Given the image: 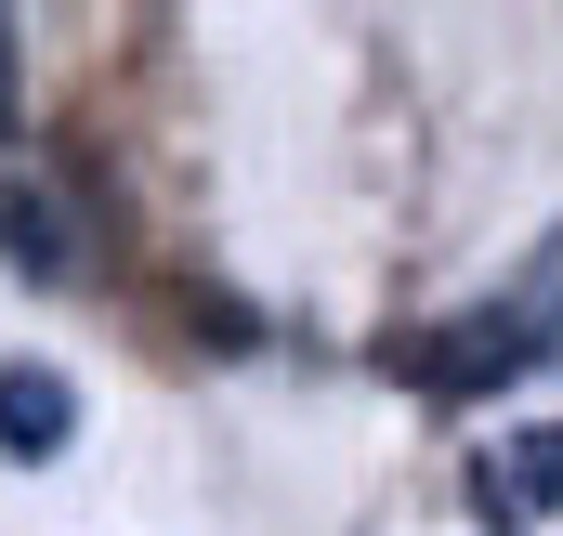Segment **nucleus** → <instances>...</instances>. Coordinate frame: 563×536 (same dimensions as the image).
<instances>
[{
  "instance_id": "1",
  "label": "nucleus",
  "mask_w": 563,
  "mask_h": 536,
  "mask_svg": "<svg viewBox=\"0 0 563 536\" xmlns=\"http://www.w3.org/2000/svg\"><path fill=\"white\" fill-rule=\"evenodd\" d=\"M551 301H498V314H459V327H445V340H432L420 354V380L432 393H485V380H511V367H538V354H551Z\"/></svg>"
},
{
  "instance_id": "2",
  "label": "nucleus",
  "mask_w": 563,
  "mask_h": 536,
  "mask_svg": "<svg viewBox=\"0 0 563 536\" xmlns=\"http://www.w3.org/2000/svg\"><path fill=\"white\" fill-rule=\"evenodd\" d=\"M472 511L511 536V524H551L563 511V418L538 432H511V445H485V471H472Z\"/></svg>"
},
{
  "instance_id": "3",
  "label": "nucleus",
  "mask_w": 563,
  "mask_h": 536,
  "mask_svg": "<svg viewBox=\"0 0 563 536\" xmlns=\"http://www.w3.org/2000/svg\"><path fill=\"white\" fill-rule=\"evenodd\" d=\"M79 445V393L53 380V367H0V458H66Z\"/></svg>"
},
{
  "instance_id": "4",
  "label": "nucleus",
  "mask_w": 563,
  "mask_h": 536,
  "mask_svg": "<svg viewBox=\"0 0 563 536\" xmlns=\"http://www.w3.org/2000/svg\"><path fill=\"white\" fill-rule=\"evenodd\" d=\"M0 223H13V263H26V275H66V249H53V210H40V197H13Z\"/></svg>"
}]
</instances>
